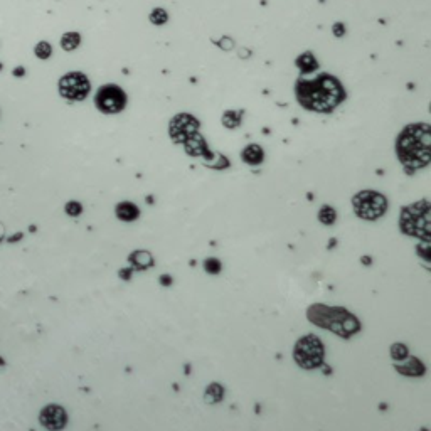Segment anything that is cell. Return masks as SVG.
<instances>
[{"label": "cell", "mask_w": 431, "mask_h": 431, "mask_svg": "<svg viewBox=\"0 0 431 431\" xmlns=\"http://www.w3.org/2000/svg\"><path fill=\"white\" fill-rule=\"evenodd\" d=\"M295 93L301 106L318 113H330L345 98L342 84L330 74H320L315 79H300Z\"/></svg>", "instance_id": "6da1fadb"}, {"label": "cell", "mask_w": 431, "mask_h": 431, "mask_svg": "<svg viewBox=\"0 0 431 431\" xmlns=\"http://www.w3.org/2000/svg\"><path fill=\"white\" fill-rule=\"evenodd\" d=\"M398 157L409 170L428 165L431 159V130L426 123L409 125L401 132L396 143Z\"/></svg>", "instance_id": "7a4b0ae2"}, {"label": "cell", "mask_w": 431, "mask_h": 431, "mask_svg": "<svg viewBox=\"0 0 431 431\" xmlns=\"http://www.w3.org/2000/svg\"><path fill=\"white\" fill-rule=\"evenodd\" d=\"M401 228L409 236L430 237V204L426 200L409 205L401 212Z\"/></svg>", "instance_id": "3957f363"}, {"label": "cell", "mask_w": 431, "mask_h": 431, "mask_svg": "<svg viewBox=\"0 0 431 431\" xmlns=\"http://www.w3.org/2000/svg\"><path fill=\"white\" fill-rule=\"evenodd\" d=\"M352 204H354V209H356V214L362 217V219H369V221L381 217L386 212V207H388L386 197L374 191L359 192L357 196H354Z\"/></svg>", "instance_id": "277c9868"}, {"label": "cell", "mask_w": 431, "mask_h": 431, "mask_svg": "<svg viewBox=\"0 0 431 431\" xmlns=\"http://www.w3.org/2000/svg\"><path fill=\"white\" fill-rule=\"evenodd\" d=\"M295 361L301 367L313 369L324 362V345L315 335H307L295 345Z\"/></svg>", "instance_id": "5b68a950"}, {"label": "cell", "mask_w": 431, "mask_h": 431, "mask_svg": "<svg viewBox=\"0 0 431 431\" xmlns=\"http://www.w3.org/2000/svg\"><path fill=\"white\" fill-rule=\"evenodd\" d=\"M95 104L101 113H120L127 104V95L116 84H104L96 93Z\"/></svg>", "instance_id": "8992f818"}, {"label": "cell", "mask_w": 431, "mask_h": 431, "mask_svg": "<svg viewBox=\"0 0 431 431\" xmlns=\"http://www.w3.org/2000/svg\"><path fill=\"white\" fill-rule=\"evenodd\" d=\"M59 93L67 99L81 101L90 93V81L81 72H69V74L63 76L59 81Z\"/></svg>", "instance_id": "52a82bcc"}, {"label": "cell", "mask_w": 431, "mask_h": 431, "mask_svg": "<svg viewBox=\"0 0 431 431\" xmlns=\"http://www.w3.org/2000/svg\"><path fill=\"white\" fill-rule=\"evenodd\" d=\"M199 128V122L194 118V116L189 115H179L172 120L170 123V135L172 140L177 143H184L189 136H192Z\"/></svg>", "instance_id": "ba28073f"}, {"label": "cell", "mask_w": 431, "mask_h": 431, "mask_svg": "<svg viewBox=\"0 0 431 431\" xmlns=\"http://www.w3.org/2000/svg\"><path fill=\"white\" fill-rule=\"evenodd\" d=\"M39 421L46 430L49 431H59L66 426L67 423V414L64 408L58 404H49L46 408H42L41 414H39Z\"/></svg>", "instance_id": "9c48e42d"}, {"label": "cell", "mask_w": 431, "mask_h": 431, "mask_svg": "<svg viewBox=\"0 0 431 431\" xmlns=\"http://www.w3.org/2000/svg\"><path fill=\"white\" fill-rule=\"evenodd\" d=\"M263 150H261L260 145H248L246 148L243 150V154H241V157H243V160L249 165H260L261 162H263Z\"/></svg>", "instance_id": "30bf717a"}, {"label": "cell", "mask_w": 431, "mask_h": 431, "mask_svg": "<svg viewBox=\"0 0 431 431\" xmlns=\"http://www.w3.org/2000/svg\"><path fill=\"white\" fill-rule=\"evenodd\" d=\"M185 147H187V154H191V155H202V154H205V155H209V152L205 150V142L202 138H200L199 135H192V136H189L187 140H185Z\"/></svg>", "instance_id": "8fae6325"}, {"label": "cell", "mask_w": 431, "mask_h": 431, "mask_svg": "<svg viewBox=\"0 0 431 431\" xmlns=\"http://www.w3.org/2000/svg\"><path fill=\"white\" fill-rule=\"evenodd\" d=\"M116 216L122 221H135L138 217V207L132 202H122L116 205Z\"/></svg>", "instance_id": "7c38bea8"}, {"label": "cell", "mask_w": 431, "mask_h": 431, "mask_svg": "<svg viewBox=\"0 0 431 431\" xmlns=\"http://www.w3.org/2000/svg\"><path fill=\"white\" fill-rule=\"evenodd\" d=\"M297 66L300 67V71L303 72V74H307V72H312L317 69L318 63L317 59L313 58L312 52H305V54H301L300 58L297 59Z\"/></svg>", "instance_id": "4fadbf2b"}, {"label": "cell", "mask_w": 431, "mask_h": 431, "mask_svg": "<svg viewBox=\"0 0 431 431\" xmlns=\"http://www.w3.org/2000/svg\"><path fill=\"white\" fill-rule=\"evenodd\" d=\"M130 260L133 261V266L138 268V269H143V268H148L152 266V255L147 251H136L133 255L130 256Z\"/></svg>", "instance_id": "5bb4252c"}, {"label": "cell", "mask_w": 431, "mask_h": 431, "mask_svg": "<svg viewBox=\"0 0 431 431\" xmlns=\"http://www.w3.org/2000/svg\"><path fill=\"white\" fill-rule=\"evenodd\" d=\"M404 362H406L404 365H398L399 372L409 374V376H416V374H421L423 372V365L416 359H413V357H406Z\"/></svg>", "instance_id": "9a60e30c"}, {"label": "cell", "mask_w": 431, "mask_h": 431, "mask_svg": "<svg viewBox=\"0 0 431 431\" xmlns=\"http://www.w3.org/2000/svg\"><path fill=\"white\" fill-rule=\"evenodd\" d=\"M79 41H81L79 34H76V32H67V34L63 35L61 46H63L64 51H72V49H76V47L79 46Z\"/></svg>", "instance_id": "2e32d148"}, {"label": "cell", "mask_w": 431, "mask_h": 431, "mask_svg": "<svg viewBox=\"0 0 431 431\" xmlns=\"http://www.w3.org/2000/svg\"><path fill=\"white\" fill-rule=\"evenodd\" d=\"M241 116H243V111H232V110L226 111V113H224V116H223V123H224V127H228V128H236L237 125L241 123Z\"/></svg>", "instance_id": "e0dca14e"}, {"label": "cell", "mask_w": 431, "mask_h": 431, "mask_svg": "<svg viewBox=\"0 0 431 431\" xmlns=\"http://www.w3.org/2000/svg\"><path fill=\"white\" fill-rule=\"evenodd\" d=\"M335 211H333L330 205H324V207L320 209V212H318V219L322 221L324 224H333L335 223Z\"/></svg>", "instance_id": "ac0fdd59"}, {"label": "cell", "mask_w": 431, "mask_h": 431, "mask_svg": "<svg viewBox=\"0 0 431 431\" xmlns=\"http://www.w3.org/2000/svg\"><path fill=\"white\" fill-rule=\"evenodd\" d=\"M205 398H207L209 402H214V401H219L223 398V388L219 384H211L205 391Z\"/></svg>", "instance_id": "d6986e66"}, {"label": "cell", "mask_w": 431, "mask_h": 431, "mask_svg": "<svg viewBox=\"0 0 431 431\" xmlns=\"http://www.w3.org/2000/svg\"><path fill=\"white\" fill-rule=\"evenodd\" d=\"M167 19L168 15L164 9H154V12L150 14V22L155 24V26H162V24L167 22Z\"/></svg>", "instance_id": "ffe728a7"}, {"label": "cell", "mask_w": 431, "mask_h": 431, "mask_svg": "<svg viewBox=\"0 0 431 431\" xmlns=\"http://www.w3.org/2000/svg\"><path fill=\"white\" fill-rule=\"evenodd\" d=\"M391 356L396 361H404L406 357H408V349L402 344H394L393 347H391Z\"/></svg>", "instance_id": "44dd1931"}, {"label": "cell", "mask_w": 431, "mask_h": 431, "mask_svg": "<svg viewBox=\"0 0 431 431\" xmlns=\"http://www.w3.org/2000/svg\"><path fill=\"white\" fill-rule=\"evenodd\" d=\"M51 52H52L51 44H47L44 41L35 46V54H37V58H41V59H47L51 56Z\"/></svg>", "instance_id": "7402d4cb"}, {"label": "cell", "mask_w": 431, "mask_h": 431, "mask_svg": "<svg viewBox=\"0 0 431 431\" xmlns=\"http://www.w3.org/2000/svg\"><path fill=\"white\" fill-rule=\"evenodd\" d=\"M204 268H205V271H207V273L216 275V273L221 271V263L217 260H214V258H209V260L204 263Z\"/></svg>", "instance_id": "603a6c76"}, {"label": "cell", "mask_w": 431, "mask_h": 431, "mask_svg": "<svg viewBox=\"0 0 431 431\" xmlns=\"http://www.w3.org/2000/svg\"><path fill=\"white\" fill-rule=\"evenodd\" d=\"M83 211V205L79 202H76V200H71V202L66 204V214L69 216H79Z\"/></svg>", "instance_id": "cb8c5ba5"}, {"label": "cell", "mask_w": 431, "mask_h": 431, "mask_svg": "<svg viewBox=\"0 0 431 431\" xmlns=\"http://www.w3.org/2000/svg\"><path fill=\"white\" fill-rule=\"evenodd\" d=\"M22 239V232H15V234H12V236H5V241L7 243H17V241H21Z\"/></svg>", "instance_id": "d4e9b609"}, {"label": "cell", "mask_w": 431, "mask_h": 431, "mask_svg": "<svg viewBox=\"0 0 431 431\" xmlns=\"http://www.w3.org/2000/svg\"><path fill=\"white\" fill-rule=\"evenodd\" d=\"M333 34H335V35H339V37H342V35L345 34V29H344V26H342V24H335V26H333Z\"/></svg>", "instance_id": "484cf974"}, {"label": "cell", "mask_w": 431, "mask_h": 431, "mask_svg": "<svg viewBox=\"0 0 431 431\" xmlns=\"http://www.w3.org/2000/svg\"><path fill=\"white\" fill-rule=\"evenodd\" d=\"M223 41L224 42H219V46L223 47V49H226V51L231 49V47H232V41H231V39H223Z\"/></svg>", "instance_id": "4316f807"}, {"label": "cell", "mask_w": 431, "mask_h": 431, "mask_svg": "<svg viewBox=\"0 0 431 431\" xmlns=\"http://www.w3.org/2000/svg\"><path fill=\"white\" fill-rule=\"evenodd\" d=\"M5 236H7L5 234V226H3V224L0 223V243H2V241L5 239Z\"/></svg>", "instance_id": "83f0119b"}, {"label": "cell", "mask_w": 431, "mask_h": 431, "mask_svg": "<svg viewBox=\"0 0 431 431\" xmlns=\"http://www.w3.org/2000/svg\"><path fill=\"white\" fill-rule=\"evenodd\" d=\"M170 281H172V280H170V278H168L167 275H165L164 278H160V283H164V285H170Z\"/></svg>", "instance_id": "f1b7e54d"}, {"label": "cell", "mask_w": 431, "mask_h": 431, "mask_svg": "<svg viewBox=\"0 0 431 431\" xmlns=\"http://www.w3.org/2000/svg\"><path fill=\"white\" fill-rule=\"evenodd\" d=\"M22 74H24V69H22V67H21V69H19V67H17V69L14 71V76H22Z\"/></svg>", "instance_id": "f546056e"}, {"label": "cell", "mask_w": 431, "mask_h": 431, "mask_svg": "<svg viewBox=\"0 0 431 431\" xmlns=\"http://www.w3.org/2000/svg\"><path fill=\"white\" fill-rule=\"evenodd\" d=\"M3 365H5V359H3V357L0 356V367H3Z\"/></svg>", "instance_id": "4dcf8cb0"}, {"label": "cell", "mask_w": 431, "mask_h": 431, "mask_svg": "<svg viewBox=\"0 0 431 431\" xmlns=\"http://www.w3.org/2000/svg\"><path fill=\"white\" fill-rule=\"evenodd\" d=\"M0 69H2V64H0Z\"/></svg>", "instance_id": "1f68e13d"}]
</instances>
